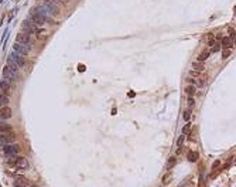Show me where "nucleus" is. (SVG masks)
<instances>
[{"instance_id": "20e7f679", "label": "nucleus", "mask_w": 236, "mask_h": 187, "mask_svg": "<svg viewBox=\"0 0 236 187\" xmlns=\"http://www.w3.org/2000/svg\"><path fill=\"white\" fill-rule=\"evenodd\" d=\"M13 50H14V53L23 55V57H26V55L30 53V47L24 46V44H21V43H17V41L13 44Z\"/></svg>"}, {"instance_id": "7c9ffc66", "label": "nucleus", "mask_w": 236, "mask_h": 187, "mask_svg": "<svg viewBox=\"0 0 236 187\" xmlns=\"http://www.w3.org/2000/svg\"><path fill=\"white\" fill-rule=\"evenodd\" d=\"M218 50H219V44H215V46L212 47V50H211V53H212V51L215 53V51H218Z\"/></svg>"}, {"instance_id": "423d86ee", "label": "nucleus", "mask_w": 236, "mask_h": 187, "mask_svg": "<svg viewBox=\"0 0 236 187\" xmlns=\"http://www.w3.org/2000/svg\"><path fill=\"white\" fill-rule=\"evenodd\" d=\"M17 43H21V44H24V46L30 47V44H31L30 34H27V33H24V31L18 33V34H17Z\"/></svg>"}, {"instance_id": "aec40b11", "label": "nucleus", "mask_w": 236, "mask_h": 187, "mask_svg": "<svg viewBox=\"0 0 236 187\" xmlns=\"http://www.w3.org/2000/svg\"><path fill=\"white\" fill-rule=\"evenodd\" d=\"M191 129H192V125L189 123V122H187V125L182 128V135H189L191 133Z\"/></svg>"}, {"instance_id": "72a5a7b5", "label": "nucleus", "mask_w": 236, "mask_h": 187, "mask_svg": "<svg viewBox=\"0 0 236 187\" xmlns=\"http://www.w3.org/2000/svg\"><path fill=\"white\" fill-rule=\"evenodd\" d=\"M65 1H66V0H65Z\"/></svg>"}, {"instance_id": "4468645a", "label": "nucleus", "mask_w": 236, "mask_h": 187, "mask_svg": "<svg viewBox=\"0 0 236 187\" xmlns=\"http://www.w3.org/2000/svg\"><path fill=\"white\" fill-rule=\"evenodd\" d=\"M232 46H233V41H232L231 37H223L222 38V47L223 48H232Z\"/></svg>"}, {"instance_id": "2f4dec72", "label": "nucleus", "mask_w": 236, "mask_h": 187, "mask_svg": "<svg viewBox=\"0 0 236 187\" xmlns=\"http://www.w3.org/2000/svg\"><path fill=\"white\" fill-rule=\"evenodd\" d=\"M51 1H54L55 4H62V3H65V0H51Z\"/></svg>"}, {"instance_id": "6e6552de", "label": "nucleus", "mask_w": 236, "mask_h": 187, "mask_svg": "<svg viewBox=\"0 0 236 187\" xmlns=\"http://www.w3.org/2000/svg\"><path fill=\"white\" fill-rule=\"evenodd\" d=\"M13 140H14V136L13 133H4V135H0V146H7V145H13Z\"/></svg>"}, {"instance_id": "dca6fc26", "label": "nucleus", "mask_w": 236, "mask_h": 187, "mask_svg": "<svg viewBox=\"0 0 236 187\" xmlns=\"http://www.w3.org/2000/svg\"><path fill=\"white\" fill-rule=\"evenodd\" d=\"M205 41H206V44L211 47H214L216 44V40H215V35L214 34H208L206 37H205Z\"/></svg>"}, {"instance_id": "a211bd4d", "label": "nucleus", "mask_w": 236, "mask_h": 187, "mask_svg": "<svg viewBox=\"0 0 236 187\" xmlns=\"http://www.w3.org/2000/svg\"><path fill=\"white\" fill-rule=\"evenodd\" d=\"M185 94H187L188 96H194V94H195V87H194V85H187V87H185Z\"/></svg>"}, {"instance_id": "cd10ccee", "label": "nucleus", "mask_w": 236, "mask_h": 187, "mask_svg": "<svg viewBox=\"0 0 236 187\" xmlns=\"http://www.w3.org/2000/svg\"><path fill=\"white\" fill-rule=\"evenodd\" d=\"M171 174H165L164 177H163V184H167V183H170L171 181V177H170Z\"/></svg>"}, {"instance_id": "c85d7f7f", "label": "nucleus", "mask_w": 236, "mask_h": 187, "mask_svg": "<svg viewBox=\"0 0 236 187\" xmlns=\"http://www.w3.org/2000/svg\"><path fill=\"white\" fill-rule=\"evenodd\" d=\"M189 75L194 77V78L195 77H201V72H199V71H195V70H191V71H189Z\"/></svg>"}, {"instance_id": "f03ea898", "label": "nucleus", "mask_w": 236, "mask_h": 187, "mask_svg": "<svg viewBox=\"0 0 236 187\" xmlns=\"http://www.w3.org/2000/svg\"><path fill=\"white\" fill-rule=\"evenodd\" d=\"M21 29L27 34H35V33H38V26H35L31 20H24L21 23Z\"/></svg>"}, {"instance_id": "a878e982", "label": "nucleus", "mask_w": 236, "mask_h": 187, "mask_svg": "<svg viewBox=\"0 0 236 187\" xmlns=\"http://www.w3.org/2000/svg\"><path fill=\"white\" fill-rule=\"evenodd\" d=\"M7 65H9V67H10V68H11L14 72H17V74H18V68H20L18 65H16V64H14L13 61H9V64H7Z\"/></svg>"}, {"instance_id": "f3484780", "label": "nucleus", "mask_w": 236, "mask_h": 187, "mask_svg": "<svg viewBox=\"0 0 236 187\" xmlns=\"http://www.w3.org/2000/svg\"><path fill=\"white\" fill-rule=\"evenodd\" d=\"M192 70H195V71H199V72H202V71H204V62H199V61L194 62V64H192Z\"/></svg>"}, {"instance_id": "7ed1b4c3", "label": "nucleus", "mask_w": 236, "mask_h": 187, "mask_svg": "<svg viewBox=\"0 0 236 187\" xmlns=\"http://www.w3.org/2000/svg\"><path fill=\"white\" fill-rule=\"evenodd\" d=\"M7 61H13L16 65H18V67H24V65H26V58H24L23 55L14 53V51L9 55V60H7Z\"/></svg>"}, {"instance_id": "bb28decb", "label": "nucleus", "mask_w": 236, "mask_h": 187, "mask_svg": "<svg viewBox=\"0 0 236 187\" xmlns=\"http://www.w3.org/2000/svg\"><path fill=\"white\" fill-rule=\"evenodd\" d=\"M184 140H185V135H181V136L178 138V140H177V145H178V146L181 147V146L184 145Z\"/></svg>"}, {"instance_id": "393cba45", "label": "nucleus", "mask_w": 236, "mask_h": 187, "mask_svg": "<svg viewBox=\"0 0 236 187\" xmlns=\"http://www.w3.org/2000/svg\"><path fill=\"white\" fill-rule=\"evenodd\" d=\"M175 157H170L168 159V163H167V169H173L174 166H175Z\"/></svg>"}, {"instance_id": "ddd939ff", "label": "nucleus", "mask_w": 236, "mask_h": 187, "mask_svg": "<svg viewBox=\"0 0 236 187\" xmlns=\"http://www.w3.org/2000/svg\"><path fill=\"white\" fill-rule=\"evenodd\" d=\"M11 132V126L7 123H4L3 121H0V135H4V133H10Z\"/></svg>"}, {"instance_id": "f257e3e1", "label": "nucleus", "mask_w": 236, "mask_h": 187, "mask_svg": "<svg viewBox=\"0 0 236 187\" xmlns=\"http://www.w3.org/2000/svg\"><path fill=\"white\" fill-rule=\"evenodd\" d=\"M30 20H31L35 26H43L44 23L49 21V18H47L44 14H41L35 7H34L33 10H30Z\"/></svg>"}, {"instance_id": "9b49d317", "label": "nucleus", "mask_w": 236, "mask_h": 187, "mask_svg": "<svg viewBox=\"0 0 236 187\" xmlns=\"http://www.w3.org/2000/svg\"><path fill=\"white\" fill-rule=\"evenodd\" d=\"M11 84H13V81L11 79H7V78H3L1 79V82H0V88L6 92V91H9L10 89V87H11Z\"/></svg>"}, {"instance_id": "6ab92c4d", "label": "nucleus", "mask_w": 236, "mask_h": 187, "mask_svg": "<svg viewBox=\"0 0 236 187\" xmlns=\"http://www.w3.org/2000/svg\"><path fill=\"white\" fill-rule=\"evenodd\" d=\"M205 84H206V77H199L198 79H197V82H195V85L198 87V88H202V87H205Z\"/></svg>"}, {"instance_id": "412c9836", "label": "nucleus", "mask_w": 236, "mask_h": 187, "mask_svg": "<svg viewBox=\"0 0 236 187\" xmlns=\"http://www.w3.org/2000/svg\"><path fill=\"white\" fill-rule=\"evenodd\" d=\"M7 102H9V96L6 95V94H1L0 95V105L3 106V105H7Z\"/></svg>"}, {"instance_id": "4be33fe9", "label": "nucleus", "mask_w": 236, "mask_h": 187, "mask_svg": "<svg viewBox=\"0 0 236 187\" xmlns=\"http://www.w3.org/2000/svg\"><path fill=\"white\" fill-rule=\"evenodd\" d=\"M188 160L197 162V160H198V153H197V152H189L188 153Z\"/></svg>"}, {"instance_id": "473e14b6", "label": "nucleus", "mask_w": 236, "mask_h": 187, "mask_svg": "<svg viewBox=\"0 0 236 187\" xmlns=\"http://www.w3.org/2000/svg\"><path fill=\"white\" fill-rule=\"evenodd\" d=\"M28 187H31V186H28Z\"/></svg>"}, {"instance_id": "9d476101", "label": "nucleus", "mask_w": 236, "mask_h": 187, "mask_svg": "<svg viewBox=\"0 0 236 187\" xmlns=\"http://www.w3.org/2000/svg\"><path fill=\"white\" fill-rule=\"evenodd\" d=\"M16 166L18 169H28V160L26 157H17Z\"/></svg>"}, {"instance_id": "b1692460", "label": "nucleus", "mask_w": 236, "mask_h": 187, "mask_svg": "<svg viewBox=\"0 0 236 187\" xmlns=\"http://www.w3.org/2000/svg\"><path fill=\"white\" fill-rule=\"evenodd\" d=\"M231 54H232V48H223V51H222V57L223 58H228Z\"/></svg>"}, {"instance_id": "f8f14e48", "label": "nucleus", "mask_w": 236, "mask_h": 187, "mask_svg": "<svg viewBox=\"0 0 236 187\" xmlns=\"http://www.w3.org/2000/svg\"><path fill=\"white\" fill-rule=\"evenodd\" d=\"M14 186L16 187H28L30 186V181L27 179H24V177H18V179H16V181H14Z\"/></svg>"}, {"instance_id": "39448f33", "label": "nucleus", "mask_w": 236, "mask_h": 187, "mask_svg": "<svg viewBox=\"0 0 236 187\" xmlns=\"http://www.w3.org/2000/svg\"><path fill=\"white\" fill-rule=\"evenodd\" d=\"M3 150L7 157H17V153H18V147L16 145H7L3 147Z\"/></svg>"}, {"instance_id": "0eeeda50", "label": "nucleus", "mask_w": 236, "mask_h": 187, "mask_svg": "<svg viewBox=\"0 0 236 187\" xmlns=\"http://www.w3.org/2000/svg\"><path fill=\"white\" fill-rule=\"evenodd\" d=\"M11 115H13V112H11V108H10V106L3 105V106L0 108V121H7V119L11 118Z\"/></svg>"}, {"instance_id": "1a4fd4ad", "label": "nucleus", "mask_w": 236, "mask_h": 187, "mask_svg": "<svg viewBox=\"0 0 236 187\" xmlns=\"http://www.w3.org/2000/svg\"><path fill=\"white\" fill-rule=\"evenodd\" d=\"M3 78H7V79L14 81V79L17 78V72H14L9 65H6V67L3 68Z\"/></svg>"}, {"instance_id": "5701e85b", "label": "nucleus", "mask_w": 236, "mask_h": 187, "mask_svg": "<svg viewBox=\"0 0 236 187\" xmlns=\"http://www.w3.org/2000/svg\"><path fill=\"white\" fill-rule=\"evenodd\" d=\"M191 111H192V109H187V111H184L182 118H184L185 122H189V119H191Z\"/></svg>"}, {"instance_id": "2eb2a0df", "label": "nucleus", "mask_w": 236, "mask_h": 187, "mask_svg": "<svg viewBox=\"0 0 236 187\" xmlns=\"http://www.w3.org/2000/svg\"><path fill=\"white\" fill-rule=\"evenodd\" d=\"M209 54H211V51L209 50H202L201 53H199V55H198V61L199 62H204L208 57H209Z\"/></svg>"}, {"instance_id": "c756f323", "label": "nucleus", "mask_w": 236, "mask_h": 187, "mask_svg": "<svg viewBox=\"0 0 236 187\" xmlns=\"http://www.w3.org/2000/svg\"><path fill=\"white\" fill-rule=\"evenodd\" d=\"M187 101H188V106H189V109H192L194 104H195V102H194V98H192V96H188V99H187Z\"/></svg>"}]
</instances>
